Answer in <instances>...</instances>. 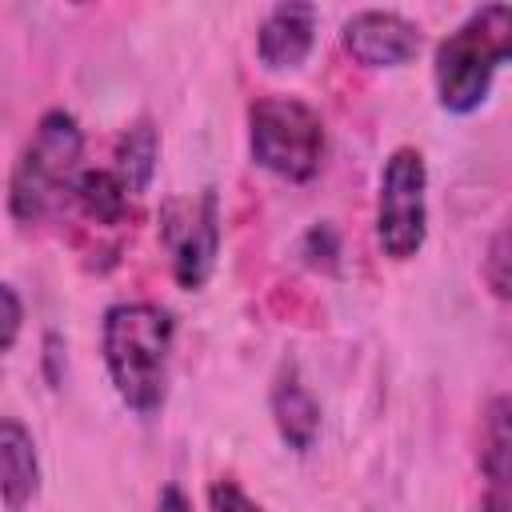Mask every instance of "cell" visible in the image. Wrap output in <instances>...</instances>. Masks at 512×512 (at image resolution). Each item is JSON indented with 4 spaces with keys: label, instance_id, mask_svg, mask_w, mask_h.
Wrapping results in <instances>:
<instances>
[{
    "label": "cell",
    "instance_id": "obj_16",
    "mask_svg": "<svg viewBox=\"0 0 512 512\" xmlns=\"http://www.w3.org/2000/svg\"><path fill=\"white\" fill-rule=\"evenodd\" d=\"M24 332V300L16 296L12 284L0 280V352H12Z\"/></svg>",
    "mask_w": 512,
    "mask_h": 512
},
{
    "label": "cell",
    "instance_id": "obj_13",
    "mask_svg": "<svg viewBox=\"0 0 512 512\" xmlns=\"http://www.w3.org/2000/svg\"><path fill=\"white\" fill-rule=\"evenodd\" d=\"M72 200L96 224H120L124 208H128V192H124V184L116 180L112 168H84L80 180H76Z\"/></svg>",
    "mask_w": 512,
    "mask_h": 512
},
{
    "label": "cell",
    "instance_id": "obj_19",
    "mask_svg": "<svg viewBox=\"0 0 512 512\" xmlns=\"http://www.w3.org/2000/svg\"><path fill=\"white\" fill-rule=\"evenodd\" d=\"M152 512H192V500L176 488V484H164L160 496H156V508Z\"/></svg>",
    "mask_w": 512,
    "mask_h": 512
},
{
    "label": "cell",
    "instance_id": "obj_1",
    "mask_svg": "<svg viewBox=\"0 0 512 512\" xmlns=\"http://www.w3.org/2000/svg\"><path fill=\"white\" fill-rule=\"evenodd\" d=\"M176 324L168 308L148 300H120L104 308L100 352L116 396L136 416H156L168 400V356Z\"/></svg>",
    "mask_w": 512,
    "mask_h": 512
},
{
    "label": "cell",
    "instance_id": "obj_11",
    "mask_svg": "<svg viewBox=\"0 0 512 512\" xmlns=\"http://www.w3.org/2000/svg\"><path fill=\"white\" fill-rule=\"evenodd\" d=\"M112 160H116L112 172H116V180L124 184L128 196L148 192V184H152V176H156V160H160V128H156L148 116L132 120V124L120 132Z\"/></svg>",
    "mask_w": 512,
    "mask_h": 512
},
{
    "label": "cell",
    "instance_id": "obj_3",
    "mask_svg": "<svg viewBox=\"0 0 512 512\" xmlns=\"http://www.w3.org/2000/svg\"><path fill=\"white\" fill-rule=\"evenodd\" d=\"M508 52H512V8L508 4L476 8L456 32H448L436 44V60H432L436 104L452 116L476 112L488 100L492 76L504 68Z\"/></svg>",
    "mask_w": 512,
    "mask_h": 512
},
{
    "label": "cell",
    "instance_id": "obj_10",
    "mask_svg": "<svg viewBox=\"0 0 512 512\" xmlns=\"http://www.w3.org/2000/svg\"><path fill=\"white\" fill-rule=\"evenodd\" d=\"M268 408H272V424H276L280 440L292 452H308L316 444V436H320V404L304 388V380L296 376L292 364L276 376L272 396H268Z\"/></svg>",
    "mask_w": 512,
    "mask_h": 512
},
{
    "label": "cell",
    "instance_id": "obj_2",
    "mask_svg": "<svg viewBox=\"0 0 512 512\" xmlns=\"http://www.w3.org/2000/svg\"><path fill=\"white\" fill-rule=\"evenodd\" d=\"M84 128L68 108H48L20 148L8 180V212L16 224L52 220L76 192L84 172Z\"/></svg>",
    "mask_w": 512,
    "mask_h": 512
},
{
    "label": "cell",
    "instance_id": "obj_14",
    "mask_svg": "<svg viewBox=\"0 0 512 512\" xmlns=\"http://www.w3.org/2000/svg\"><path fill=\"white\" fill-rule=\"evenodd\" d=\"M300 256H304V264L316 268V272H336V268H340V232H336L328 220L312 224V228L300 236Z\"/></svg>",
    "mask_w": 512,
    "mask_h": 512
},
{
    "label": "cell",
    "instance_id": "obj_8",
    "mask_svg": "<svg viewBox=\"0 0 512 512\" xmlns=\"http://www.w3.org/2000/svg\"><path fill=\"white\" fill-rule=\"evenodd\" d=\"M316 4H296V0H284L276 8L264 12L260 28H256V56L264 68L272 72H288V68H300L316 44Z\"/></svg>",
    "mask_w": 512,
    "mask_h": 512
},
{
    "label": "cell",
    "instance_id": "obj_6",
    "mask_svg": "<svg viewBox=\"0 0 512 512\" xmlns=\"http://www.w3.org/2000/svg\"><path fill=\"white\" fill-rule=\"evenodd\" d=\"M160 240L172 256V276L180 288L196 292L208 284L220 256V200L216 188H200L196 196L168 200L160 208Z\"/></svg>",
    "mask_w": 512,
    "mask_h": 512
},
{
    "label": "cell",
    "instance_id": "obj_5",
    "mask_svg": "<svg viewBox=\"0 0 512 512\" xmlns=\"http://www.w3.org/2000/svg\"><path fill=\"white\" fill-rule=\"evenodd\" d=\"M428 236V168L412 144L392 148L380 168L376 196V244L388 260H412Z\"/></svg>",
    "mask_w": 512,
    "mask_h": 512
},
{
    "label": "cell",
    "instance_id": "obj_7",
    "mask_svg": "<svg viewBox=\"0 0 512 512\" xmlns=\"http://www.w3.org/2000/svg\"><path fill=\"white\" fill-rule=\"evenodd\" d=\"M340 40L364 68H400L420 52V24L392 8H360L344 20Z\"/></svg>",
    "mask_w": 512,
    "mask_h": 512
},
{
    "label": "cell",
    "instance_id": "obj_18",
    "mask_svg": "<svg viewBox=\"0 0 512 512\" xmlns=\"http://www.w3.org/2000/svg\"><path fill=\"white\" fill-rule=\"evenodd\" d=\"M44 372H48V384L60 388V380H64V340L56 332L44 336Z\"/></svg>",
    "mask_w": 512,
    "mask_h": 512
},
{
    "label": "cell",
    "instance_id": "obj_4",
    "mask_svg": "<svg viewBox=\"0 0 512 512\" xmlns=\"http://www.w3.org/2000/svg\"><path fill=\"white\" fill-rule=\"evenodd\" d=\"M248 148L252 164L272 172L276 180L304 184L320 172L324 156V120L300 96H256L248 104Z\"/></svg>",
    "mask_w": 512,
    "mask_h": 512
},
{
    "label": "cell",
    "instance_id": "obj_12",
    "mask_svg": "<svg viewBox=\"0 0 512 512\" xmlns=\"http://www.w3.org/2000/svg\"><path fill=\"white\" fill-rule=\"evenodd\" d=\"M480 472L488 488H508L512 476V400L500 392L484 408V428H480Z\"/></svg>",
    "mask_w": 512,
    "mask_h": 512
},
{
    "label": "cell",
    "instance_id": "obj_20",
    "mask_svg": "<svg viewBox=\"0 0 512 512\" xmlns=\"http://www.w3.org/2000/svg\"><path fill=\"white\" fill-rule=\"evenodd\" d=\"M476 512H512V496H508V488H488V492L480 496Z\"/></svg>",
    "mask_w": 512,
    "mask_h": 512
},
{
    "label": "cell",
    "instance_id": "obj_15",
    "mask_svg": "<svg viewBox=\"0 0 512 512\" xmlns=\"http://www.w3.org/2000/svg\"><path fill=\"white\" fill-rule=\"evenodd\" d=\"M508 264H512V252H508V228H500L496 236H492V244H488V256H484V280H488V288H492V296H500V300H508L512 296V272H508Z\"/></svg>",
    "mask_w": 512,
    "mask_h": 512
},
{
    "label": "cell",
    "instance_id": "obj_17",
    "mask_svg": "<svg viewBox=\"0 0 512 512\" xmlns=\"http://www.w3.org/2000/svg\"><path fill=\"white\" fill-rule=\"evenodd\" d=\"M208 508H212V512H264L236 480H212V488H208Z\"/></svg>",
    "mask_w": 512,
    "mask_h": 512
},
{
    "label": "cell",
    "instance_id": "obj_9",
    "mask_svg": "<svg viewBox=\"0 0 512 512\" xmlns=\"http://www.w3.org/2000/svg\"><path fill=\"white\" fill-rule=\"evenodd\" d=\"M40 492V456L32 432L16 416H0V500L8 512H24Z\"/></svg>",
    "mask_w": 512,
    "mask_h": 512
}]
</instances>
